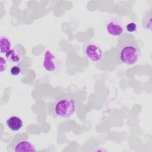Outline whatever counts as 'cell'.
<instances>
[{"label": "cell", "mask_w": 152, "mask_h": 152, "mask_svg": "<svg viewBox=\"0 0 152 152\" xmlns=\"http://www.w3.org/2000/svg\"><path fill=\"white\" fill-rule=\"evenodd\" d=\"M118 53L121 63L127 65H133L138 61L141 51L134 37L129 36L124 39V42L119 43Z\"/></svg>", "instance_id": "cell-1"}, {"label": "cell", "mask_w": 152, "mask_h": 152, "mask_svg": "<svg viewBox=\"0 0 152 152\" xmlns=\"http://www.w3.org/2000/svg\"><path fill=\"white\" fill-rule=\"evenodd\" d=\"M75 110V100L70 96H62L58 97L49 107L50 113L53 117L60 118L71 117Z\"/></svg>", "instance_id": "cell-2"}, {"label": "cell", "mask_w": 152, "mask_h": 152, "mask_svg": "<svg viewBox=\"0 0 152 152\" xmlns=\"http://www.w3.org/2000/svg\"><path fill=\"white\" fill-rule=\"evenodd\" d=\"M9 147L15 152H33L36 150L34 146L27 141V137L25 134L15 135Z\"/></svg>", "instance_id": "cell-3"}, {"label": "cell", "mask_w": 152, "mask_h": 152, "mask_svg": "<svg viewBox=\"0 0 152 152\" xmlns=\"http://www.w3.org/2000/svg\"><path fill=\"white\" fill-rule=\"evenodd\" d=\"M84 53L91 61L100 62L103 58V51L101 48L96 44L88 43L84 48Z\"/></svg>", "instance_id": "cell-4"}, {"label": "cell", "mask_w": 152, "mask_h": 152, "mask_svg": "<svg viewBox=\"0 0 152 152\" xmlns=\"http://www.w3.org/2000/svg\"><path fill=\"white\" fill-rule=\"evenodd\" d=\"M43 65L46 71L53 72L58 69L60 64L54 54L51 51L47 50L45 52Z\"/></svg>", "instance_id": "cell-5"}, {"label": "cell", "mask_w": 152, "mask_h": 152, "mask_svg": "<svg viewBox=\"0 0 152 152\" xmlns=\"http://www.w3.org/2000/svg\"><path fill=\"white\" fill-rule=\"evenodd\" d=\"M25 54L26 51L23 48L21 45H15L5 53V57L10 62L17 63L22 59Z\"/></svg>", "instance_id": "cell-6"}, {"label": "cell", "mask_w": 152, "mask_h": 152, "mask_svg": "<svg viewBox=\"0 0 152 152\" xmlns=\"http://www.w3.org/2000/svg\"><path fill=\"white\" fill-rule=\"evenodd\" d=\"M106 30L107 33L113 36H119L124 32V27L116 20H110L106 24Z\"/></svg>", "instance_id": "cell-7"}, {"label": "cell", "mask_w": 152, "mask_h": 152, "mask_svg": "<svg viewBox=\"0 0 152 152\" xmlns=\"http://www.w3.org/2000/svg\"><path fill=\"white\" fill-rule=\"evenodd\" d=\"M6 125L9 129L13 132H17L23 127V121L17 116H12L7 119Z\"/></svg>", "instance_id": "cell-8"}, {"label": "cell", "mask_w": 152, "mask_h": 152, "mask_svg": "<svg viewBox=\"0 0 152 152\" xmlns=\"http://www.w3.org/2000/svg\"><path fill=\"white\" fill-rule=\"evenodd\" d=\"M151 19H152V12L151 10H149L147 11L143 15L142 18V26L144 27V28L146 30H148L150 31L152 30V23H151Z\"/></svg>", "instance_id": "cell-9"}, {"label": "cell", "mask_w": 152, "mask_h": 152, "mask_svg": "<svg viewBox=\"0 0 152 152\" xmlns=\"http://www.w3.org/2000/svg\"><path fill=\"white\" fill-rule=\"evenodd\" d=\"M12 48L11 43L10 39L5 36H1L0 39V51L1 53H7Z\"/></svg>", "instance_id": "cell-10"}, {"label": "cell", "mask_w": 152, "mask_h": 152, "mask_svg": "<svg viewBox=\"0 0 152 152\" xmlns=\"http://www.w3.org/2000/svg\"><path fill=\"white\" fill-rule=\"evenodd\" d=\"M21 72V69L18 65H15L12 66L10 69V73L13 76H17L20 75Z\"/></svg>", "instance_id": "cell-11"}, {"label": "cell", "mask_w": 152, "mask_h": 152, "mask_svg": "<svg viewBox=\"0 0 152 152\" xmlns=\"http://www.w3.org/2000/svg\"><path fill=\"white\" fill-rule=\"evenodd\" d=\"M137 24L134 22H131L128 23L126 26V30L129 33H134L137 30Z\"/></svg>", "instance_id": "cell-12"}, {"label": "cell", "mask_w": 152, "mask_h": 152, "mask_svg": "<svg viewBox=\"0 0 152 152\" xmlns=\"http://www.w3.org/2000/svg\"><path fill=\"white\" fill-rule=\"evenodd\" d=\"M0 66H1V74H2L4 72V71L6 70V69L7 68V61L2 56H1Z\"/></svg>", "instance_id": "cell-13"}]
</instances>
